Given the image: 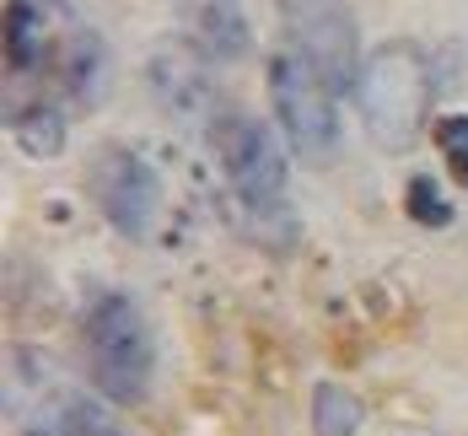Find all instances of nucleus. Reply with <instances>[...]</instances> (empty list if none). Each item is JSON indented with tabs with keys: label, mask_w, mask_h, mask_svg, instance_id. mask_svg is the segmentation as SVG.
Here are the masks:
<instances>
[{
	"label": "nucleus",
	"mask_w": 468,
	"mask_h": 436,
	"mask_svg": "<svg viewBox=\"0 0 468 436\" xmlns=\"http://www.w3.org/2000/svg\"><path fill=\"white\" fill-rule=\"evenodd\" d=\"M356 108H361V130L377 151L404 156L415 151L431 124V102H436V70L425 59L415 38H388L361 59L356 76Z\"/></svg>",
	"instance_id": "obj_1"
},
{
	"label": "nucleus",
	"mask_w": 468,
	"mask_h": 436,
	"mask_svg": "<svg viewBox=\"0 0 468 436\" xmlns=\"http://www.w3.org/2000/svg\"><path fill=\"white\" fill-rule=\"evenodd\" d=\"M87 367L108 404H145L156 378V339L145 313L124 291H102L87 313Z\"/></svg>",
	"instance_id": "obj_2"
},
{
	"label": "nucleus",
	"mask_w": 468,
	"mask_h": 436,
	"mask_svg": "<svg viewBox=\"0 0 468 436\" xmlns=\"http://www.w3.org/2000/svg\"><path fill=\"white\" fill-rule=\"evenodd\" d=\"M210 145H216V162H221L227 184L248 205V216L253 221H281L285 199H291V162H285L281 135L264 119L232 108L210 124Z\"/></svg>",
	"instance_id": "obj_3"
},
{
	"label": "nucleus",
	"mask_w": 468,
	"mask_h": 436,
	"mask_svg": "<svg viewBox=\"0 0 468 436\" xmlns=\"http://www.w3.org/2000/svg\"><path fill=\"white\" fill-rule=\"evenodd\" d=\"M270 108H275L285 141L302 162L324 167V162L339 156V87L307 54L281 48L270 59Z\"/></svg>",
	"instance_id": "obj_4"
},
{
	"label": "nucleus",
	"mask_w": 468,
	"mask_h": 436,
	"mask_svg": "<svg viewBox=\"0 0 468 436\" xmlns=\"http://www.w3.org/2000/svg\"><path fill=\"white\" fill-rule=\"evenodd\" d=\"M285 22V38L296 54H307L339 92H356V76H361V27H356V11L350 0H275Z\"/></svg>",
	"instance_id": "obj_5"
},
{
	"label": "nucleus",
	"mask_w": 468,
	"mask_h": 436,
	"mask_svg": "<svg viewBox=\"0 0 468 436\" xmlns=\"http://www.w3.org/2000/svg\"><path fill=\"white\" fill-rule=\"evenodd\" d=\"M76 399L81 388L65 383L44 350L33 345L5 350V426L16 436H65Z\"/></svg>",
	"instance_id": "obj_6"
},
{
	"label": "nucleus",
	"mask_w": 468,
	"mask_h": 436,
	"mask_svg": "<svg viewBox=\"0 0 468 436\" xmlns=\"http://www.w3.org/2000/svg\"><path fill=\"white\" fill-rule=\"evenodd\" d=\"M210 65H216V59H210L205 48H194L184 33H178V38H162V44L151 48V59H145V87L162 102L167 119L194 124V130H210V124L227 113Z\"/></svg>",
	"instance_id": "obj_7"
},
{
	"label": "nucleus",
	"mask_w": 468,
	"mask_h": 436,
	"mask_svg": "<svg viewBox=\"0 0 468 436\" xmlns=\"http://www.w3.org/2000/svg\"><path fill=\"white\" fill-rule=\"evenodd\" d=\"M92 194H97V210L108 216V227H113L119 238L141 242V238L156 232V216H162V178H156V167L145 162L141 151H130V145L97 151Z\"/></svg>",
	"instance_id": "obj_8"
},
{
	"label": "nucleus",
	"mask_w": 468,
	"mask_h": 436,
	"mask_svg": "<svg viewBox=\"0 0 468 436\" xmlns=\"http://www.w3.org/2000/svg\"><path fill=\"white\" fill-rule=\"evenodd\" d=\"M173 22L194 48H205L216 65H232L253 48V27L242 0H173Z\"/></svg>",
	"instance_id": "obj_9"
},
{
	"label": "nucleus",
	"mask_w": 468,
	"mask_h": 436,
	"mask_svg": "<svg viewBox=\"0 0 468 436\" xmlns=\"http://www.w3.org/2000/svg\"><path fill=\"white\" fill-rule=\"evenodd\" d=\"M59 81H65V92L76 97L81 108L102 102L108 87H113V54H108V44L97 33H70V44L59 48Z\"/></svg>",
	"instance_id": "obj_10"
},
{
	"label": "nucleus",
	"mask_w": 468,
	"mask_h": 436,
	"mask_svg": "<svg viewBox=\"0 0 468 436\" xmlns=\"http://www.w3.org/2000/svg\"><path fill=\"white\" fill-rule=\"evenodd\" d=\"M11 135H16V145H22L33 162H48V156H59V145H65V113H59L54 102H27V108L11 119Z\"/></svg>",
	"instance_id": "obj_11"
},
{
	"label": "nucleus",
	"mask_w": 468,
	"mask_h": 436,
	"mask_svg": "<svg viewBox=\"0 0 468 436\" xmlns=\"http://www.w3.org/2000/svg\"><path fill=\"white\" fill-rule=\"evenodd\" d=\"M367 426V404L339 383H318L313 388V431L318 436H356Z\"/></svg>",
	"instance_id": "obj_12"
},
{
	"label": "nucleus",
	"mask_w": 468,
	"mask_h": 436,
	"mask_svg": "<svg viewBox=\"0 0 468 436\" xmlns=\"http://www.w3.org/2000/svg\"><path fill=\"white\" fill-rule=\"evenodd\" d=\"M5 59L16 70H27L38 59V5L33 0H11L5 5Z\"/></svg>",
	"instance_id": "obj_13"
},
{
	"label": "nucleus",
	"mask_w": 468,
	"mask_h": 436,
	"mask_svg": "<svg viewBox=\"0 0 468 436\" xmlns=\"http://www.w3.org/2000/svg\"><path fill=\"white\" fill-rule=\"evenodd\" d=\"M410 216H415L420 227H447V221H452V205L441 199L436 178H410Z\"/></svg>",
	"instance_id": "obj_14"
},
{
	"label": "nucleus",
	"mask_w": 468,
	"mask_h": 436,
	"mask_svg": "<svg viewBox=\"0 0 468 436\" xmlns=\"http://www.w3.org/2000/svg\"><path fill=\"white\" fill-rule=\"evenodd\" d=\"M436 141H441V151H447L452 178L468 184V113H447V119L436 124Z\"/></svg>",
	"instance_id": "obj_15"
},
{
	"label": "nucleus",
	"mask_w": 468,
	"mask_h": 436,
	"mask_svg": "<svg viewBox=\"0 0 468 436\" xmlns=\"http://www.w3.org/2000/svg\"><path fill=\"white\" fill-rule=\"evenodd\" d=\"M65 436H124V426L97 404L92 393H81L76 399V409H70V426H65Z\"/></svg>",
	"instance_id": "obj_16"
}]
</instances>
